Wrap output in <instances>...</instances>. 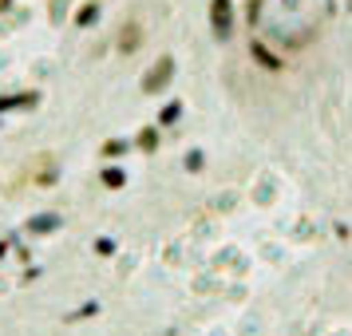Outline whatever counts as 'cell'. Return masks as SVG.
Returning <instances> with one entry per match:
<instances>
[{
	"instance_id": "277c9868",
	"label": "cell",
	"mask_w": 352,
	"mask_h": 336,
	"mask_svg": "<svg viewBox=\"0 0 352 336\" xmlns=\"http://www.w3.org/2000/svg\"><path fill=\"white\" fill-rule=\"evenodd\" d=\"M99 12V4H83L80 8V16H76V24H91V16Z\"/></svg>"
},
{
	"instance_id": "7a4b0ae2",
	"label": "cell",
	"mask_w": 352,
	"mask_h": 336,
	"mask_svg": "<svg viewBox=\"0 0 352 336\" xmlns=\"http://www.w3.org/2000/svg\"><path fill=\"white\" fill-rule=\"evenodd\" d=\"M170 71H175V60H170V56H162L159 64L151 67V71H146V91H159V87H166V80H170Z\"/></svg>"
},
{
	"instance_id": "3957f363",
	"label": "cell",
	"mask_w": 352,
	"mask_h": 336,
	"mask_svg": "<svg viewBox=\"0 0 352 336\" xmlns=\"http://www.w3.org/2000/svg\"><path fill=\"white\" fill-rule=\"evenodd\" d=\"M139 40H143V28H139V24H135V20H131L127 28H123V32H119V52H135L139 48Z\"/></svg>"
},
{
	"instance_id": "6da1fadb",
	"label": "cell",
	"mask_w": 352,
	"mask_h": 336,
	"mask_svg": "<svg viewBox=\"0 0 352 336\" xmlns=\"http://www.w3.org/2000/svg\"><path fill=\"white\" fill-rule=\"evenodd\" d=\"M210 32L218 44L230 40V32H234V4L230 0H210Z\"/></svg>"
}]
</instances>
